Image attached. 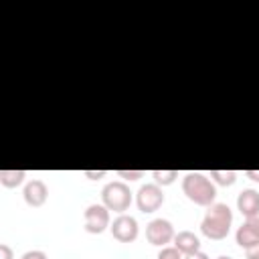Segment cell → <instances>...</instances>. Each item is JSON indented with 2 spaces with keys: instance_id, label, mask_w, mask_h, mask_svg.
<instances>
[{
  "instance_id": "obj_21",
  "label": "cell",
  "mask_w": 259,
  "mask_h": 259,
  "mask_svg": "<svg viewBox=\"0 0 259 259\" xmlns=\"http://www.w3.org/2000/svg\"><path fill=\"white\" fill-rule=\"evenodd\" d=\"M245 176L251 178L253 182H259V170H245Z\"/></svg>"
},
{
  "instance_id": "obj_7",
  "label": "cell",
  "mask_w": 259,
  "mask_h": 259,
  "mask_svg": "<svg viewBox=\"0 0 259 259\" xmlns=\"http://www.w3.org/2000/svg\"><path fill=\"white\" fill-rule=\"evenodd\" d=\"M109 231L113 235L115 241L119 243H132L138 239V233H140V227H138V221L132 217V214H119L117 219H113V223L109 225Z\"/></svg>"
},
{
  "instance_id": "obj_1",
  "label": "cell",
  "mask_w": 259,
  "mask_h": 259,
  "mask_svg": "<svg viewBox=\"0 0 259 259\" xmlns=\"http://www.w3.org/2000/svg\"><path fill=\"white\" fill-rule=\"evenodd\" d=\"M233 225V210L225 202H214L206 208L202 223H200V233L206 239L212 241H223Z\"/></svg>"
},
{
  "instance_id": "obj_3",
  "label": "cell",
  "mask_w": 259,
  "mask_h": 259,
  "mask_svg": "<svg viewBox=\"0 0 259 259\" xmlns=\"http://www.w3.org/2000/svg\"><path fill=\"white\" fill-rule=\"evenodd\" d=\"M101 204H105L109 210L113 212H119L123 214L130 204H132V190L125 182L121 180H113V182H107L101 190Z\"/></svg>"
},
{
  "instance_id": "obj_9",
  "label": "cell",
  "mask_w": 259,
  "mask_h": 259,
  "mask_svg": "<svg viewBox=\"0 0 259 259\" xmlns=\"http://www.w3.org/2000/svg\"><path fill=\"white\" fill-rule=\"evenodd\" d=\"M237 208L245 219L259 214V192L253 190V188L241 190L239 196H237Z\"/></svg>"
},
{
  "instance_id": "obj_2",
  "label": "cell",
  "mask_w": 259,
  "mask_h": 259,
  "mask_svg": "<svg viewBox=\"0 0 259 259\" xmlns=\"http://www.w3.org/2000/svg\"><path fill=\"white\" fill-rule=\"evenodd\" d=\"M182 192L190 202L206 208L214 204V198H217V186L210 182V178H206L200 172H188L182 178Z\"/></svg>"
},
{
  "instance_id": "obj_8",
  "label": "cell",
  "mask_w": 259,
  "mask_h": 259,
  "mask_svg": "<svg viewBox=\"0 0 259 259\" xmlns=\"http://www.w3.org/2000/svg\"><path fill=\"white\" fill-rule=\"evenodd\" d=\"M22 198H24V202H26L28 206L38 208V206H42V204L47 202V198H49V188H47V184H45L42 180L32 178V180H28V182L24 184V188H22Z\"/></svg>"
},
{
  "instance_id": "obj_23",
  "label": "cell",
  "mask_w": 259,
  "mask_h": 259,
  "mask_svg": "<svg viewBox=\"0 0 259 259\" xmlns=\"http://www.w3.org/2000/svg\"><path fill=\"white\" fill-rule=\"evenodd\" d=\"M217 259H233V257H229V255H221V257H217Z\"/></svg>"
},
{
  "instance_id": "obj_12",
  "label": "cell",
  "mask_w": 259,
  "mask_h": 259,
  "mask_svg": "<svg viewBox=\"0 0 259 259\" xmlns=\"http://www.w3.org/2000/svg\"><path fill=\"white\" fill-rule=\"evenodd\" d=\"M210 178L221 186H233L237 182L235 170H210Z\"/></svg>"
},
{
  "instance_id": "obj_4",
  "label": "cell",
  "mask_w": 259,
  "mask_h": 259,
  "mask_svg": "<svg viewBox=\"0 0 259 259\" xmlns=\"http://www.w3.org/2000/svg\"><path fill=\"white\" fill-rule=\"evenodd\" d=\"M85 219V231L91 235H101L105 229H109V208L105 204H89L83 212Z\"/></svg>"
},
{
  "instance_id": "obj_20",
  "label": "cell",
  "mask_w": 259,
  "mask_h": 259,
  "mask_svg": "<svg viewBox=\"0 0 259 259\" xmlns=\"http://www.w3.org/2000/svg\"><path fill=\"white\" fill-rule=\"evenodd\" d=\"M83 174H85L87 178H91V180H99V178L105 176V170H97V172H95V170H85Z\"/></svg>"
},
{
  "instance_id": "obj_15",
  "label": "cell",
  "mask_w": 259,
  "mask_h": 259,
  "mask_svg": "<svg viewBox=\"0 0 259 259\" xmlns=\"http://www.w3.org/2000/svg\"><path fill=\"white\" fill-rule=\"evenodd\" d=\"M117 176L125 180H140L146 176V170H117Z\"/></svg>"
},
{
  "instance_id": "obj_6",
  "label": "cell",
  "mask_w": 259,
  "mask_h": 259,
  "mask_svg": "<svg viewBox=\"0 0 259 259\" xmlns=\"http://www.w3.org/2000/svg\"><path fill=\"white\" fill-rule=\"evenodd\" d=\"M174 227L168 219H154L146 225V239L150 245L166 247L170 241H174Z\"/></svg>"
},
{
  "instance_id": "obj_10",
  "label": "cell",
  "mask_w": 259,
  "mask_h": 259,
  "mask_svg": "<svg viewBox=\"0 0 259 259\" xmlns=\"http://www.w3.org/2000/svg\"><path fill=\"white\" fill-rule=\"evenodd\" d=\"M174 247L182 255H192V253L200 251V239L192 231H178L174 235Z\"/></svg>"
},
{
  "instance_id": "obj_14",
  "label": "cell",
  "mask_w": 259,
  "mask_h": 259,
  "mask_svg": "<svg viewBox=\"0 0 259 259\" xmlns=\"http://www.w3.org/2000/svg\"><path fill=\"white\" fill-rule=\"evenodd\" d=\"M158 259H182V253L176 247H162L158 253Z\"/></svg>"
},
{
  "instance_id": "obj_22",
  "label": "cell",
  "mask_w": 259,
  "mask_h": 259,
  "mask_svg": "<svg viewBox=\"0 0 259 259\" xmlns=\"http://www.w3.org/2000/svg\"><path fill=\"white\" fill-rule=\"evenodd\" d=\"M184 259H208V255L202 253V251H196V253H192V255H184Z\"/></svg>"
},
{
  "instance_id": "obj_17",
  "label": "cell",
  "mask_w": 259,
  "mask_h": 259,
  "mask_svg": "<svg viewBox=\"0 0 259 259\" xmlns=\"http://www.w3.org/2000/svg\"><path fill=\"white\" fill-rule=\"evenodd\" d=\"M20 259H49L45 251H38V249H32V251H26Z\"/></svg>"
},
{
  "instance_id": "obj_16",
  "label": "cell",
  "mask_w": 259,
  "mask_h": 259,
  "mask_svg": "<svg viewBox=\"0 0 259 259\" xmlns=\"http://www.w3.org/2000/svg\"><path fill=\"white\" fill-rule=\"evenodd\" d=\"M249 231H253L257 237H259V214H255V217H249V219H245V223H243Z\"/></svg>"
},
{
  "instance_id": "obj_5",
  "label": "cell",
  "mask_w": 259,
  "mask_h": 259,
  "mask_svg": "<svg viewBox=\"0 0 259 259\" xmlns=\"http://www.w3.org/2000/svg\"><path fill=\"white\" fill-rule=\"evenodd\" d=\"M136 204H138V208H140L144 214H146V212H156V210L164 204L162 186H158L156 182L140 186V190H138V194H136Z\"/></svg>"
},
{
  "instance_id": "obj_11",
  "label": "cell",
  "mask_w": 259,
  "mask_h": 259,
  "mask_svg": "<svg viewBox=\"0 0 259 259\" xmlns=\"http://www.w3.org/2000/svg\"><path fill=\"white\" fill-rule=\"evenodd\" d=\"M26 172L24 170H0V184L6 188H16L24 182Z\"/></svg>"
},
{
  "instance_id": "obj_19",
  "label": "cell",
  "mask_w": 259,
  "mask_h": 259,
  "mask_svg": "<svg viewBox=\"0 0 259 259\" xmlns=\"http://www.w3.org/2000/svg\"><path fill=\"white\" fill-rule=\"evenodd\" d=\"M245 257L247 259H259V243H255L253 247L245 249Z\"/></svg>"
},
{
  "instance_id": "obj_13",
  "label": "cell",
  "mask_w": 259,
  "mask_h": 259,
  "mask_svg": "<svg viewBox=\"0 0 259 259\" xmlns=\"http://www.w3.org/2000/svg\"><path fill=\"white\" fill-rule=\"evenodd\" d=\"M152 178L158 186H170L178 178V170H152Z\"/></svg>"
},
{
  "instance_id": "obj_18",
  "label": "cell",
  "mask_w": 259,
  "mask_h": 259,
  "mask_svg": "<svg viewBox=\"0 0 259 259\" xmlns=\"http://www.w3.org/2000/svg\"><path fill=\"white\" fill-rule=\"evenodd\" d=\"M0 259H14V253L6 243H0Z\"/></svg>"
}]
</instances>
